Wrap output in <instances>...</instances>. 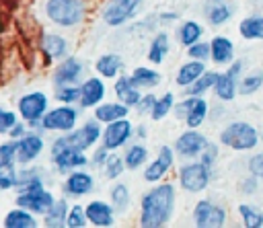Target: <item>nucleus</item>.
<instances>
[{
	"label": "nucleus",
	"mask_w": 263,
	"mask_h": 228,
	"mask_svg": "<svg viewBox=\"0 0 263 228\" xmlns=\"http://www.w3.org/2000/svg\"><path fill=\"white\" fill-rule=\"evenodd\" d=\"M113 90H115L117 101H121V103L127 105L129 109L140 103V97H142V94H140V88H136V86L129 82V76H127V74H119V76L115 78Z\"/></svg>",
	"instance_id": "393cba45"
},
{
	"label": "nucleus",
	"mask_w": 263,
	"mask_h": 228,
	"mask_svg": "<svg viewBox=\"0 0 263 228\" xmlns=\"http://www.w3.org/2000/svg\"><path fill=\"white\" fill-rule=\"evenodd\" d=\"M220 142L236 152L253 150L259 144V131L247 121H232L220 131Z\"/></svg>",
	"instance_id": "20e7f679"
},
{
	"label": "nucleus",
	"mask_w": 263,
	"mask_h": 228,
	"mask_svg": "<svg viewBox=\"0 0 263 228\" xmlns=\"http://www.w3.org/2000/svg\"><path fill=\"white\" fill-rule=\"evenodd\" d=\"M173 162H175V150L171 146H162L158 150V156L152 162L146 164V168H144V181H148V183L162 181L164 175L171 170Z\"/></svg>",
	"instance_id": "f3484780"
},
{
	"label": "nucleus",
	"mask_w": 263,
	"mask_h": 228,
	"mask_svg": "<svg viewBox=\"0 0 263 228\" xmlns=\"http://www.w3.org/2000/svg\"><path fill=\"white\" fill-rule=\"evenodd\" d=\"M14 152H16V140L10 138L8 142H2V144H0V166L16 164Z\"/></svg>",
	"instance_id": "a18cd8bd"
},
{
	"label": "nucleus",
	"mask_w": 263,
	"mask_h": 228,
	"mask_svg": "<svg viewBox=\"0 0 263 228\" xmlns=\"http://www.w3.org/2000/svg\"><path fill=\"white\" fill-rule=\"evenodd\" d=\"M129 76V82L136 86V88H154V86H158L160 84V80H162V76H160V72H156V70H152V68H146V66H138L132 74H127Z\"/></svg>",
	"instance_id": "7c9ffc66"
},
{
	"label": "nucleus",
	"mask_w": 263,
	"mask_h": 228,
	"mask_svg": "<svg viewBox=\"0 0 263 228\" xmlns=\"http://www.w3.org/2000/svg\"><path fill=\"white\" fill-rule=\"evenodd\" d=\"M76 123H78V109L72 105H60L45 111V115L39 121V129L66 134V131H72Z\"/></svg>",
	"instance_id": "423d86ee"
},
{
	"label": "nucleus",
	"mask_w": 263,
	"mask_h": 228,
	"mask_svg": "<svg viewBox=\"0 0 263 228\" xmlns=\"http://www.w3.org/2000/svg\"><path fill=\"white\" fill-rule=\"evenodd\" d=\"M43 187V175L37 166L33 168H18L16 170V183L14 189L16 193H25V191H35Z\"/></svg>",
	"instance_id": "bb28decb"
},
{
	"label": "nucleus",
	"mask_w": 263,
	"mask_h": 228,
	"mask_svg": "<svg viewBox=\"0 0 263 228\" xmlns=\"http://www.w3.org/2000/svg\"><path fill=\"white\" fill-rule=\"evenodd\" d=\"M179 177V185L181 189L189 191V193H199L203 191L210 181H212V166L203 164L201 160H193V162H187L179 168L177 173Z\"/></svg>",
	"instance_id": "39448f33"
},
{
	"label": "nucleus",
	"mask_w": 263,
	"mask_h": 228,
	"mask_svg": "<svg viewBox=\"0 0 263 228\" xmlns=\"http://www.w3.org/2000/svg\"><path fill=\"white\" fill-rule=\"evenodd\" d=\"M45 14L49 23L70 29L84 21L86 16V2L84 0H47Z\"/></svg>",
	"instance_id": "7ed1b4c3"
},
{
	"label": "nucleus",
	"mask_w": 263,
	"mask_h": 228,
	"mask_svg": "<svg viewBox=\"0 0 263 228\" xmlns=\"http://www.w3.org/2000/svg\"><path fill=\"white\" fill-rule=\"evenodd\" d=\"M216 158H218V146L212 144V142H208L205 148H203L201 154H199V160H201L203 164H208V166H214Z\"/></svg>",
	"instance_id": "3c124183"
},
{
	"label": "nucleus",
	"mask_w": 263,
	"mask_h": 228,
	"mask_svg": "<svg viewBox=\"0 0 263 228\" xmlns=\"http://www.w3.org/2000/svg\"><path fill=\"white\" fill-rule=\"evenodd\" d=\"M148 160V148L142 144H132L125 154H123V162H125V170H136L140 166H144Z\"/></svg>",
	"instance_id": "f704fd0d"
},
{
	"label": "nucleus",
	"mask_w": 263,
	"mask_h": 228,
	"mask_svg": "<svg viewBox=\"0 0 263 228\" xmlns=\"http://www.w3.org/2000/svg\"><path fill=\"white\" fill-rule=\"evenodd\" d=\"M109 195H111V205L115 212H125L132 203V195H129V189L125 183H115L111 187Z\"/></svg>",
	"instance_id": "4c0bfd02"
},
{
	"label": "nucleus",
	"mask_w": 263,
	"mask_h": 228,
	"mask_svg": "<svg viewBox=\"0 0 263 228\" xmlns=\"http://www.w3.org/2000/svg\"><path fill=\"white\" fill-rule=\"evenodd\" d=\"M16 121H18V117H16V113H14V111L0 107V134H8V131H10V127H12Z\"/></svg>",
	"instance_id": "09e8293b"
},
{
	"label": "nucleus",
	"mask_w": 263,
	"mask_h": 228,
	"mask_svg": "<svg viewBox=\"0 0 263 228\" xmlns=\"http://www.w3.org/2000/svg\"><path fill=\"white\" fill-rule=\"evenodd\" d=\"M158 18H160L162 23H173V21H177V18H179V14H177V12H160V14H158Z\"/></svg>",
	"instance_id": "4d7b16f0"
},
{
	"label": "nucleus",
	"mask_w": 263,
	"mask_h": 228,
	"mask_svg": "<svg viewBox=\"0 0 263 228\" xmlns=\"http://www.w3.org/2000/svg\"><path fill=\"white\" fill-rule=\"evenodd\" d=\"M242 74V62L240 60H232L228 70L224 74H218L216 76V82H214V92L220 101H232L238 92V76Z\"/></svg>",
	"instance_id": "f8f14e48"
},
{
	"label": "nucleus",
	"mask_w": 263,
	"mask_h": 228,
	"mask_svg": "<svg viewBox=\"0 0 263 228\" xmlns=\"http://www.w3.org/2000/svg\"><path fill=\"white\" fill-rule=\"evenodd\" d=\"M238 214L242 218V224L247 228H263V212L255 205L249 203H240L238 205Z\"/></svg>",
	"instance_id": "ea45409f"
},
{
	"label": "nucleus",
	"mask_w": 263,
	"mask_h": 228,
	"mask_svg": "<svg viewBox=\"0 0 263 228\" xmlns=\"http://www.w3.org/2000/svg\"><path fill=\"white\" fill-rule=\"evenodd\" d=\"M84 212H86V220L88 224L97 226V228H109L115 224V210L111 203L107 201H101V199H92L84 205Z\"/></svg>",
	"instance_id": "aec40b11"
},
{
	"label": "nucleus",
	"mask_w": 263,
	"mask_h": 228,
	"mask_svg": "<svg viewBox=\"0 0 263 228\" xmlns=\"http://www.w3.org/2000/svg\"><path fill=\"white\" fill-rule=\"evenodd\" d=\"M177 189L173 183H160L150 187L140 201V226L142 228H160L168 224L175 212Z\"/></svg>",
	"instance_id": "f257e3e1"
},
{
	"label": "nucleus",
	"mask_w": 263,
	"mask_h": 228,
	"mask_svg": "<svg viewBox=\"0 0 263 228\" xmlns=\"http://www.w3.org/2000/svg\"><path fill=\"white\" fill-rule=\"evenodd\" d=\"M109 152H111V150H107L105 146L97 148V150L92 152V156L88 158V164H92V166H103L105 160H107V156H109Z\"/></svg>",
	"instance_id": "603ef678"
},
{
	"label": "nucleus",
	"mask_w": 263,
	"mask_h": 228,
	"mask_svg": "<svg viewBox=\"0 0 263 228\" xmlns=\"http://www.w3.org/2000/svg\"><path fill=\"white\" fill-rule=\"evenodd\" d=\"M103 170H105V177H107V179H111V181L119 179V177L123 175V170H125L123 156L109 152V156H107V160H105V164H103Z\"/></svg>",
	"instance_id": "79ce46f5"
},
{
	"label": "nucleus",
	"mask_w": 263,
	"mask_h": 228,
	"mask_svg": "<svg viewBox=\"0 0 263 228\" xmlns=\"http://www.w3.org/2000/svg\"><path fill=\"white\" fill-rule=\"evenodd\" d=\"M203 35V27L197 23V21H183L177 29V41L185 47H189L191 43L199 41Z\"/></svg>",
	"instance_id": "72a5a7b5"
},
{
	"label": "nucleus",
	"mask_w": 263,
	"mask_h": 228,
	"mask_svg": "<svg viewBox=\"0 0 263 228\" xmlns=\"http://www.w3.org/2000/svg\"><path fill=\"white\" fill-rule=\"evenodd\" d=\"M101 123L97 119H88L84 121L80 127H74L72 131H66V136H60L51 142V156L68 150V148H74V150H88L90 146H95L99 140H101Z\"/></svg>",
	"instance_id": "f03ea898"
},
{
	"label": "nucleus",
	"mask_w": 263,
	"mask_h": 228,
	"mask_svg": "<svg viewBox=\"0 0 263 228\" xmlns=\"http://www.w3.org/2000/svg\"><path fill=\"white\" fill-rule=\"evenodd\" d=\"M134 134H138V138H148V136H146V134H148V131H146V125H138V127L134 129Z\"/></svg>",
	"instance_id": "13d9d810"
},
{
	"label": "nucleus",
	"mask_w": 263,
	"mask_h": 228,
	"mask_svg": "<svg viewBox=\"0 0 263 228\" xmlns=\"http://www.w3.org/2000/svg\"><path fill=\"white\" fill-rule=\"evenodd\" d=\"M247 166H249V173H251L253 177H257V179H263V152H259V154H253V156L249 158Z\"/></svg>",
	"instance_id": "8fccbe9b"
},
{
	"label": "nucleus",
	"mask_w": 263,
	"mask_h": 228,
	"mask_svg": "<svg viewBox=\"0 0 263 228\" xmlns=\"http://www.w3.org/2000/svg\"><path fill=\"white\" fill-rule=\"evenodd\" d=\"M80 86V99H78V105L82 109H95L107 94V86H105V80L99 78V76H90L86 78L84 82L78 84Z\"/></svg>",
	"instance_id": "a211bd4d"
},
{
	"label": "nucleus",
	"mask_w": 263,
	"mask_h": 228,
	"mask_svg": "<svg viewBox=\"0 0 263 228\" xmlns=\"http://www.w3.org/2000/svg\"><path fill=\"white\" fill-rule=\"evenodd\" d=\"M95 70H97V74L101 78H117L121 74V70H123V60H121L119 53H113V51L103 53V55L97 58Z\"/></svg>",
	"instance_id": "a878e982"
},
{
	"label": "nucleus",
	"mask_w": 263,
	"mask_h": 228,
	"mask_svg": "<svg viewBox=\"0 0 263 228\" xmlns=\"http://www.w3.org/2000/svg\"><path fill=\"white\" fill-rule=\"evenodd\" d=\"M193 224L199 228H220L226 224V210L212 199H199L193 207Z\"/></svg>",
	"instance_id": "9b49d317"
},
{
	"label": "nucleus",
	"mask_w": 263,
	"mask_h": 228,
	"mask_svg": "<svg viewBox=\"0 0 263 228\" xmlns=\"http://www.w3.org/2000/svg\"><path fill=\"white\" fill-rule=\"evenodd\" d=\"M86 224H88V220H86L84 207H82L80 203L70 205L68 216H66V226H68V228H84Z\"/></svg>",
	"instance_id": "c03bdc74"
},
{
	"label": "nucleus",
	"mask_w": 263,
	"mask_h": 228,
	"mask_svg": "<svg viewBox=\"0 0 263 228\" xmlns=\"http://www.w3.org/2000/svg\"><path fill=\"white\" fill-rule=\"evenodd\" d=\"M134 123L127 119V117H119L115 121H109L105 123V129L101 134V140H103V146L107 150H119L123 148L136 134H134Z\"/></svg>",
	"instance_id": "9d476101"
},
{
	"label": "nucleus",
	"mask_w": 263,
	"mask_h": 228,
	"mask_svg": "<svg viewBox=\"0 0 263 228\" xmlns=\"http://www.w3.org/2000/svg\"><path fill=\"white\" fill-rule=\"evenodd\" d=\"M41 51L49 62L53 60H64L68 55V41L62 35L55 33H43L41 35Z\"/></svg>",
	"instance_id": "b1692460"
},
{
	"label": "nucleus",
	"mask_w": 263,
	"mask_h": 228,
	"mask_svg": "<svg viewBox=\"0 0 263 228\" xmlns=\"http://www.w3.org/2000/svg\"><path fill=\"white\" fill-rule=\"evenodd\" d=\"M16 109H18V117H21L29 127H39L41 117H43L45 111L49 109L47 94L41 92V90L27 92V94H23V97L18 99Z\"/></svg>",
	"instance_id": "0eeeda50"
},
{
	"label": "nucleus",
	"mask_w": 263,
	"mask_h": 228,
	"mask_svg": "<svg viewBox=\"0 0 263 228\" xmlns=\"http://www.w3.org/2000/svg\"><path fill=\"white\" fill-rule=\"evenodd\" d=\"M27 127H29V125H27L23 119H18V121H16V123L10 127V131H8L6 136H10L12 140H18L21 136H25V134H27Z\"/></svg>",
	"instance_id": "5fc2aeb1"
},
{
	"label": "nucleus",
	"mask_w": 263,
	"mask_h": 228,
	"mask_svg": "<svg viewBox=\"0 0 263 228\" xmlns=\"http://www.w3.org/2000/svg\"><path fill=\"white\" fill-rule=\"evenodd\" d=\"M216 76H218V72H212V70H205L195 82H191L189 86H185V92L189 94V97H203L212 86H214V82H216Z\"/></svg>",
	"instance_id": "e433bc0d"
},
{
	"label": "nucleus",
	"mask_w": 263,
	"mask_h": 228,
	"mask_svg": "<svg viewBox=\"0 0 263 228\" xmlns=\"http://www.w3.org/2000/svg\"><path fill=\"white\" fill-rule=\"evenodd\" d=\"M166 53H168V33L160 31V33H156V35L152 37V41H150V45H148L146 58H148L152 64L158 66V64L164 62Z\"/></svg>",
	"instance_id": "473e14b6"
},
{
	"label": "nucleus",
	"mask_w": 263,
	"mask_h": 228,
	"mask_svg": "<svg viewBox=\"0 0 263 228\" xmlns=\"http://www.w3.org/2000/svg\"><path fill=\"white\" fill-rule=\"evenodd\" d=\"M142 0H107L101 12V21L107 27H123L140 8Z\"/></svg>",
	"instance_id": "1a4fd4ad"
},
{
	"label": "nucleus",
	"mask_w": 263,
	"mask_h": 228,
	"mask_svg": "<svg viewBox=\"0 0 263 228\" xmlns=\"http://www.w3.org/2000/svg\"><path fill=\"white\" fill-rule=\"evenodd\" d=\"M187 55H189V60H199V62L210 60V43H205L201 39L195 41V43H191L187 47Z\"/></svg>",
	"instance_id": "de8ad7c7"
},
{
	"label": "nucleus",
	"mask_w": 263,
	"mask_h": 228,
	"mask_svg": "<svg viewBox=\"0 0 263 228\" xmlns=\"http://www.w3.org/2000/svg\"><path fill=\"white\" fill-rule=\"evenodd\" d=\"M14 201H16V205H21V207H25V210L43 216V214L51 207V203L55 201V197H53L51 191H47L45 187H41V189H35V191L16 193V199H14Z\"/></svg>",
	"instance_id": "dca6fc26"
},
{
	"label": "nucleus",
	"mask_w": 263,
	"mask_h": 228,
	"mask_svg": "<svg viewBox=\"0 0 263 228\" xmlns=\"http://www.w3.org/2000/svg\"><path fill=\"white\" fill-rule=\"evenodd\" d=\"M210 140L201 134V131H197V129H193V127H189L187 131H183L177 140H175V154H179L181 158H197L199 154H201V150L205 148V144H208Z\"/></svg>",
	"instance_id": "2eb2a0df"
},
{
	"label": "nucleus",
	"mask_w": 263,
	"mask_h": 228,
	"mask_svg": "<svg viewBox=\"0 0 263 228\" xmlns=\"http://www.w3.org/2000/svg\"><path fill=\"white\" fill-rule=\"evenodd\" d=\"M37 224L39 222H37L35 214L29 212V210H25V207H21V205H16L10 212H6L4 220H2V226L4 228H35Z\"/></svg>",
	"instance_id": "cd10ccee"
},
{
	"label": "nucleus",
	"mask_w": 263,
	"mask_h": 228,
	"mask_svg": "<svg viewBox=\"0 0 263 228\" xmlns=\"http://www.w3.org/2000/svg\"><path fill=\"white\" fill-rule=\"evenodd\" d=\"M53 99L58 103H62V105L78 103V99H80V86L78 84H62V86H55Z\"/></svg>",
	"instance_id": "a19ab883"
},
{
	"label": "nucleus",
	"mask_w": 263,
	"mask_h": 228,
	"mask_svg": "<svg viewBox=\"0 0 263 228\" xmlns=\"http://www.w3.org/2000/svg\"><path fill=\"white\" fill-rule=\"evenodd\" d=\"M210 60L218 66H226L234 60V43L224 37V35H216L210 41Z\"/></svg>",
	"instance_id": "5701e85b"
},
{
	"label": "nucleus",
	"mask_w": 263,
	"mask_h": 228,
	"mask_svg": "<svg viewBox=\"0 0 263 228\" xmlns=\"http://www.w3.org/2000/svg\"><path fill=\"white\" fill-rule=\"evenodd\" d=\"M173 111H175L177 119H183L187 123V127L197 129L208 117V101L203 97H189L187 94V99L173 105Z\"/></svg>",
	"instance_id": "6e6552de"
},
{
	"label": "nucleus",
	"mask_w": 263,
	"mask_h": 228,
	"mask_svg": "<svg viewBox=\"0 0 263 228\" xmlns=\"http://www.w3.org/2000/svg\"><path fill=\"white\" fill-rule=\"evenodd\" d=\"M129 113V107L123 105L121 101H113V103H99L95 107V119L99 123H109V121H115L119 117H127Z\"/></svg>",
	"instance_id": "c85d7f7f"
},
{
	"label": "nucleus",
	"mask_w": 263,
	"mask_h": 228,
	"mask_svg": "<svg viewBox=\"0 0 263 228\" xmlns=\"http://www.w3.org/2000/svg\"><path fill=\"white\" fill-rule=\"evenodd\" d=\"M16 164H10V166H0V191H8V189H14V183H16Z\"/></svg>",
	"instance_id": "49530a36"
},
{
	"label": "nucleus",
	"mask_w": 263,
	"mask_h": 228,
	"mask_svg": "<svg viewBox=\"0 0 263 228\" xmlns=\"http://www.w3.org/2000/svg\"><path fill=\"white\" fill-rule=\"evenodd\" d=\"M154 101H156V97L152 94V92H148V94H144V97H140V103L136 105V109H138V113H150V109H152V105H154Z\"/></svg>",
	"instance_id": "864d4df0"
},
{
	"label": "nucleus",
	"mask_w": 263,
	"mask_h": 228,
	"mask_svg": "<svg viewBox=\"0 0 263 228\" xmlns=\"http://www.w3.org/2000/svg\"><path fill=\"white\" fill-rule=\"evenodd\" d=\"M43 138L39 131H27L25 136H21L16 140V152H14V158L18 164H31L33 160H37L43 152Z\"/></svg>",
	"instance_id": "4468645a"
},
{
	"label": "nucleus",
	"mask_w": 263,
	"mask_h": 228,
	"mask_svg": "<svg viewBox=\"0 0 263 228\" xmlns=\"http://www.w3.org/2000/svg\"><path fill=\"white\" fill-rule=\"evenodd\" d=\"M203 14L212 27L226 25L234 14V2L232 0H205Z\"/></svg>",
	"instance_id": "412c9836"
},
{
	"label": "nucleus",
	"mask_w": 263,
	"mask_h": 228,
	"mask_svg": "<svg viewBox=\"0 0 263 228\" xmlns=\"http://www.w3.org/2000/svg\"><path fill=\"white\" fill-rule=\"evenodd\" d=\"M68 210H70V203L66 199H55L51 203V207L43 214V224L47 228H62V226H66Z\"/></svg>",
	"instance_id": "2f4dec72"
},
{
	"label": "nucleus",
	"mask_w": 263,
	"mask_h": 228,
	"mask_svg": "<svg viewBox=\"0 0 263 228\" xmlns=\"http://www.w3.org/2000/svg\"><path fill=\"white\" fill-rule=\"evenodd\" d=\"M173 105H175V94L173 92H164L162 97H156V101H154V105L150 109V119L152 121L164 119L173 111Z\"/></svg>",
	"instance_id": "58836bf2"
},
{
	"label": "nucleus",
	"mask_w": 263,
	"mask_h": 228,
	"mask_svg": "<svg viewBox=\"0 0 263 228\" xmlns=\"http://www.w3.org/2000/svg\"><path fill=\"white\" fill-rule=\"evenodd\" d=\"M205 72V62H199V60H189L185 64H181V68L177 70V76H175V82L179 86H189L191 82H195L201 74Z\"/></svg>",
	"instance_id": "c756f323"
},
{
	"label": "nucleus",
	"mask_w": 263,
	"mask_h": 228,
	"mask_svg": "<svg viewBox=\"0 0 263 228\" xmlns=\"http://www.w3.org/2000/svg\"><path fill=\"white\" fill-rule=\"evenodd\" d=\"M92 189H95L92 175L88 170H80V168L70 170L68 177H66V181H64V185H62V191L66 195H70V197L88 195V193H92Z\"/></svg>",
	"instance_id": "6ab92c4d"
},
{
	"label": "nucleus",
	"mask_w": 263,
	"mask_h": 228,
	"mask_svg": "<svg viewBox=\"0 0 263 228\" xmlns=\"http://www.w3.org/2000/svg\"><path fill=\"white\" fill-rule=\"evenodd\" d=\"M51 162L55 164V168L60 173H70V170H76V168H82L88 164V156L82 152V150H74V148H68L55 156H51Z\"/></svg>",
	"instance_id": "4be33fe9"
},
{
	"label": "nucleus",
	"mask_w": 263,
	"mask_h": 228,
	"mask_svg": "<svg viewBox=\"0 0 263 228\" xmlns=\"http://www.w3.org/2000/svg\"><path fill=\"white\" fill-rule=\"evenodd\" d=\"M82 74H84V62H80L76 55H66L51 72V82H53V86L80 84Z\"/></svg>",
	"instance_id": "ddd939ff"
},
{
	"label": "nucleus",
	"mask_w": 263,
	"mask_h": 228,
	"mask_svg": "<svg viewBox=\"0 0 263 228\" xmlns=\"http://www.w3.org/2000/svg\"><path fill=\"white\" fill-rule=\"evenodd\" d=\"M238 189H240V193H247V195H249V193H255V191H257V177L251 175L249 179H245V181L240 183Z\"/></svg>",
	"instance_id": "6e6d98bb"
},
{
	"label": "nucleus",
	"mask_w": 263,
	"mask_h": 228,
	"mask_svg": "<svg viewBox=\"0 0 263 228\" xmlns=\"http://www.w3.org/2000/svg\"><path fill=\"white\" fill-rule=\"evenodd\" d=\"M263 86V72H253L238 80V94H253Z\"/></svg>",
	"instance_id": "37998d69"
},
{
	"label": "nucleus",
	"mask_w": 263,
	"mask_h": 228,
	"mask_svg": "<svg viewBox=\"0 0 263 228\" xmlns=\"http://www.w3.org/2000/svg\"><path fill=\"white\" fill-rule=\"evenodd\" d=\"M238 33L242 39H263V16H247L238 25Z\"/></svg>",
	"instance_id": "c9c22d12"
}]
</instances>
